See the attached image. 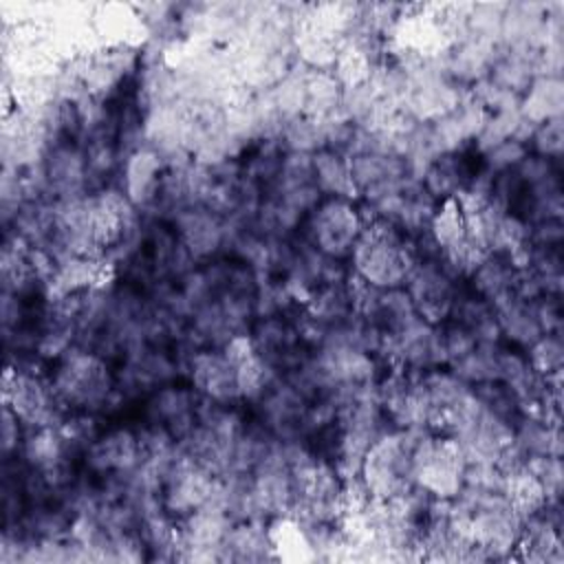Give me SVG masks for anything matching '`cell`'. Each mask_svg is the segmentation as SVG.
<instances>
[{
  "label": "cell",
  "mask_w": 564,
  "mask_h": 564,
  "mask_svg": "<svg viewBox=\"0 0 564 564\" xmlns=\"http://www.w3.org/2000/svg\"><path fill=\"white\" fill-rule=\"evenodd\" d=\"M350 258L352 273L375 289H401L416 264L412 238L375 216L364 223Z\"/></svg>",
  "instance_id": "6da1fadb"
},
{
  "label": "cell",
  "mask_w": 564,
  "mask_h": 564,
  "mask_svg": "<svg viewBox=\"0 0 564 564\" xmlns=\"http://www.w3.org/2000/svg\"><path fill=\"white\" fill-rule=\"evenodd\" d=\"M421 432L425 430L390 427L366 449L359 478L372 500L386 502L414 487L412 454Z\"/></svg>",
  "instance_id": "7a4b0ae2"
},
{
  "label": "cell",
  "mask_w": 564,
  "mask_h": 564,
  "mask_svg": "<svg viewBox=\"0 0 564 564\" xmlns=\"http://www.w3.org/2000/svg\"><path fill=\"white\" fill-rule=\"evenodd\" d=\"M48 379L64 408L84 412L106 405L115 388L112 372L104 357L79 348L59 355Z\"/></svg>",
  "instance_id": "3957f363"
},
{
  "label": "cell",
  "mask_w": 564,
  "mask_h": 564,
  "mask_svg": "<svg viewBox=\"0 0 564 564\" xmlns=\"http://www.w3.org/2000/svg\"><path fill=\"white\" fill-rule=\"evenodd\" d=\"M467 456L460 443L441 432H421L412 454L414 485L434 498H456L463 489Z\"/></svg>",
  "instance_id": "277c9868"
},
{
  "label": "cell",
  "mask_w": 564,
  "mask_h": 564,
  "mask_svg": "<svg viewBox=\"0 0 564 564\" xmlns=\"http://www.w3.org/2000/svg\"><path fill=\"white\" fill-rule=\"evenodd\" d=\"M2 399L26 427L37 430L62 423L59 412L64 405L59 403L51 379L33 372L31 368H7Z\"/></svg>",
  "instance_id": "5b68a950"
},
{
  "label": "cell",
  "mask_w": 564,
  "mask_h": 564,
  "mask_svg": "<svg viewBox=\"0 0 564 564\" xmlns=\"http://www.w3.org/2000/svg\"><path fill=\"white\" fill-rule=\"evenodd\" d=\"M306 227L311 247L330 260H341L352 253L364 231V216L348 198H326L311 209Z\"/></svg>",
  "instance_id": "8992f818"
},
{
  "label": "cell",
  "mask_w": 564,
  "mask_h": 564,
  "mask_svg": "<svg viewBox=\"0 0 564 564\" xmlns=\"http://www.w3.org/2000/svg\"><path fill=\"white\" fill-rule=\"evenodd\" d=\"M403 289L419 317L434 326L449 317L458 293L456 278L438 260H416Z\"/></svg>",
  "instance_id": "52a82bcc"
},
{
  "label": "cell",
  "mask_w": 564,
  "mask_h": 564,
  "mask_svg": "<svg viewBox=\"0 0 564 564\" xmlns=\"http://www.w3.org/2000/svg\"><path fill=\"white\" fill-rule=\"evenodd\" d=\"M189 379L194 390L212 403L229 405L242 399L238 388L236 364L223 346L196 350L189 359Z\"/></svg>",
  "instance_id": "ba28073f"
},
{
  "label": "cell",
  "mask_w": 564,
  "mask_h": 564,
  "mask_svg": "<svg viewBox=\"0 0 564 564\" xmlns=\"http://www.w3.org/2000/svg\"><path fill=\"white\" fill-rule=\"evenodd\" d=\"M176 240L194 258L214 253L225 240L220 216L205 205L181 207L176 216Z\"/></svg>",
  "instance_id": "9c48e42d"
},
{
  "label": "cell",
  "mask_w": 564,
  "mask_h": 564,
  "mask_svg": "<svg viewBox=\"0 0 564 564\" xmlns=\"http://www.w3.org/2000/svg\"><path fill=\"white\" fill-rule=\"evenodd\" d=\"M163 159L152 148H137L123 165V194L134 207H145L156 200L163 183Z\"/></svg>",
  "instance_id": "30bf717a"
},
{
  "label": "cell",
  "mask_w": 564,
  "mask_h": 564,
  "mask_svg": "<svg viewBox=\"0 0 564 564\" xmlns=\"http://www.w3.org/2000/svg\"><path fill=\"white\" fill-rule=\"evenodd\" d=\"M562 106L564 84L560 75H540L527 86V95L518 106V112L529 126L535 128L549 119L562 117Z\"/></svg>",
  "instance_id": "8fae6325"
},
{
  "label": "cell",
  "mask_w": 564,
  "mask_h": 564,
  "mask_svg": "<svg viewBox=\"0 0 564 564\" xmlns=\"http://www.w3.org/2000/svg\"><path fill=\"white\" fill-rule=\"evenodd\" d=\"M496 322L500 328V335H505L511 344L520 348H529L538 337H542V328L535 315L533 300H524L520 295H513L500 304L494 306Z\"/></svg>",
  "instance_id": "7c38bea8"
},
{
  "label": "cell",
  "mask_w": 564,
  "mask_h": 564,
  "mask_svg": "<svg viewBox=\"0 0 564 564\" xmlns=\"http://www.w3.org/2000/svg\"><path fill=\"white\" fill-rule=\"evenodd\" d=\"M313 181L319 194H328V198H352L357 194L348 167V159L330 148H322L311 154Z\"/></svg>",
  "instance_id": "4fadbf2b"
},
{
  "label": "cell",
  "mask_w": 564,
  "mask_h": 564,
  "mask_svg": "<svg viewBox=\"0 0 564 564\" xmlns=\"http://www.w3.org/2000/svg\"><path fill=\"white\" fill-rule=\"evenodd\" d=\"M527 359L533 366L535 372L542 377H551L562 372V359H564V346L560 333H544L527 348Z\"/></svg>",
  "instance_id": "5bb4252c"
},
{
  "label": "cell",
  "mask_w": 564,
  "mask_h": 564,
  "mask_svg": "<svg viewBox=\"0 0 564 564\" xmlns=\"http://www.w3.org/2000/svg\"><path fill=\"white\" fill-rule=\"evenodd\" d=\"M531 141H533V148H535L538 156L557 161L560 154H562V141H564L562 117L549 119V121L535 126L533 132H531Z\"/></svg>",
  "instance_id": "9a60e30c"
},
{
  "label": "cell",
  "mask_w": 564,
  "mask_h": 564,
  "mask_svg": "<svg viewBox=\"0 0 564 564\" xmlns=\"http://www.w3.org/2000/svg\"><path fill=\"white\" fill-rule=\"evenodd\" d=\"M20 445V419L4 405L2 408V454L4 458L11 456V452H18Z\"/></svg>",
  "instance_id": "2e32d148"
}]
</instances>
